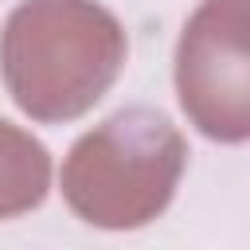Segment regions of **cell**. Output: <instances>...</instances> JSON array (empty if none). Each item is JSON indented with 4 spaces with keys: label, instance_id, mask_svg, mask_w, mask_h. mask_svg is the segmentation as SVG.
I'll list each match as a JSON object with an SVG mask.
<instances>
[{
    "label": "cell",
    "instance_id": "1",
    "mask_svg": "<svg viewBox=\"0 0 250 250\" xmlns=\"http://www.w3.org/2000/svg\"><path fill=\"white\" fill-rule=\"evenodd\" d=\"M125 27L94 0H23L0 31V78L31 121H74L125 66Z\"/></svg>",
    "mask_w": 250,
    "mask_h": 250
},
{
    "label": "cell",
    "instance_id": "4",
    "mask_svg": "<svg viewBox=\"0 0 250 250\" xmlns=\"http://www.w3.org/2000/svg\"><path fill=\"white\" fill-rule=\"evenodd\" d=\"M51 191V152L27 129L0 117V219L39 207Z\"/></svg>",
    "mask_w": 250,
    "mask_h": 250
},
{
    "label": "cell",
    "instance_id": "3",
    "mask_svg": "<svg viewBox=\"0 0 250 250\" xmlns=\"http://www.w3.org/2000/svg\"><path fill=\"white\" fill-rule=\"evenodd\" d=\"M176 94L191 125L223 145L250 133L246 0H203L176 43Z\"/></svg>",
    "mask_w": 250,
    "mask_h": 250
},
{
    "label": "cell",
    "instance_id": "2",
    "mask_svg": "<svg viewBox=\"0 0 250 250\" xmlns=\"http://www.w3.org/2000/svg\"><path fill=\"white\" fill-rule=\"evenodd\" d=\"M188 141L168 113L129 105L82 133L62 160V199L98 230H137L176 195Z\"/></svg>",
    "mask_w": 250,
    "mask_h": 250
}]
</instances>
